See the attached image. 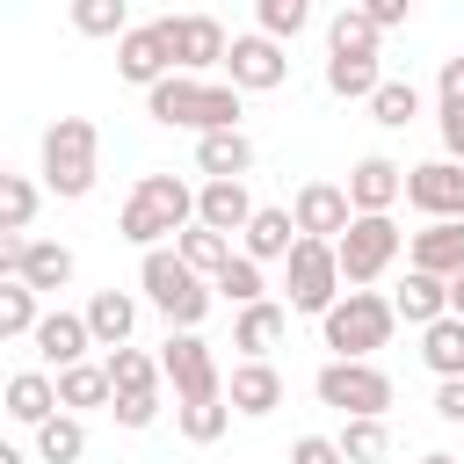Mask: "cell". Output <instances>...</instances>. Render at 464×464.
I'll return each mask as SVG.
<instances>
[{
    "label": "cell",
    "mask_w": 464,
    "mask_h": 464,
    "mask_svg": "<svg viewBox=\"0 0 464 464\" xmlns=\"http://www.w3.org/2000/svg\"><path fill=\"white\" fill-rule=\"evenodd\" d=\"M152 123H181V130H239V87L232 80H203V72H167L160 87H145Z\"/></svg>",
    "instance_id": "obj_1"
},
{
    "label": "cell",
    "mask_w": 464,
    "mask_h": 464,
    "mask_svg": "<svg viewBox=\"0 0 464 464\" xmlns=\"http://www.w3.org/2000/svg\"><path fill=\"white\" fill-rule=\"evenodd\" d=\"M392 326H399V304L377 297V290H341V297L319 312V341H326L334 355H377V348L392 341Z\"/></svg>",
    "instance_id": "obj_2"
},
{
    "label": "cell",
    "mask_w": 464,
    "mask_h": 464,
    "mask_svg": "<svg viewBox=\"0 0 464 464\" xmlns=\"http://www.w3.org/2000/svg\"><path fill=\"white\" fill-rule=\"evenodd\" d=\"M138 283H145V297L167 312V326H203V312H210V276L203 268H188L181 254H167V246H145V268H138Z\"/></svg>",
    "instance_id": "obj_3"
},
{
    "label": "cell",
    "mask_w": 464,
    "mask_h": 464,
    "mask_svg": "<svg viewBox=\"0 0 464 464\" xmlns=\"http://www.w3.org/2000/svg\"><path fill=\"white\" fill-rule=\"evenodd\" d=\"M94 145H102V138H94L87 116H58V123L44 130V188L65 196V203L87 196V188H94Z\"/></svg>",
    "instance_id": "obj_4"
},
{
    "label": "cell",
    "mask_w": 464,
    "mask_h": 464,
    "mask_svg": "<svg viewBox=\"0 0 464 464\" xmlns=\"http://www.w3.org/2000/svg\"><path fill=\"white\" fill-rule=\"evenodd\" d=\"M334 246H341V276H348V290H370V283L399 261L406 232L392 225V210H355V218H348V232H341Z\"/></svg>",
    "instance_id": "obj_5"
},
{
    "label": "cell",
    "mask_w": 464,
    "mask_h": 464,
    "mask_svg": "<svg viewBox=\"0 0 464 464\" xmlns=\"http://www.w3.org/2000/svg\"><path fill=\"white\" fill-rule=\"evenodd\" d=\"M341 283H348V276H341V246L304 232V239L290 246V261H283V290H290V312H312V319H319V312L341 297Z\"/></svg>",
    "instance_id": "obj_6"
},
{
    "label": "cell",
    "mask_w": 464,
    "mask_h": 464,
    "mask_svg": "<svg viewBox=\"0 0 464 464\" xmlns=\"http://www.w3.org/2000/svg\"><path fill=\"white\" fill-rule=\"evenodd\" d=\"M312 392H319V406H334V413H384V406H392V377H384L370 355H334V362L312 377Z\"/></svg>",
    "instance_id": "obj_7"
},
{
    "label": "cell",
    "mask_w": 464,
    "mask_h": 464,
    "mask_svg": "<svg viewBox=\"0 0 464 464\" xmlns=\"http://www.w3.org/2000/svg\"><path fill=\"white\" fill-rule=\"evenodd\" d=\"M160 370L174 384V399H225V377H218V355L196 326H174L167 348H160Z\"/></svg>",
    "instance_id": "obj_8"
},
{
    "label": "cell",
    "mask_w": 464,
    "mask_h": 464,
    "mask_svg": "<svg viewBox=\"0 0 464 464\" xmlns=\"http://www.w3.org/2000/svg\"><path fill=\"white\" fill-rule=\"evenodd\" d=\"M225 72H232V87H239V94H268V87H283V80H290L283 36H268V29H254V36H232V51H225Z\"/></svg>",
    "instance_id": "obj_9"
},
{
    "label": "cell",
    "mask_w": 464,
    "mask_h": 464,
    "mask_svg": "<svg viewBox=\"0 0 464 464\" xmlns=\"http://www.w3.org/2000/svg\"><path fill=\"white\" fill-rule=\"evenodd\" d=\"M0 268L22 276V283H36V290H65V283H72V246L7 232V239H0Z\"/></svg>",
    "instance_id": "obj_10"
},
{
    "label": "cell",
    "mask_w": 464,
    "mask_h": 464,
    "mask_svg": "<svg viewBox=\"0 0 464 464\" xmlns=\"http://www.w3.org/2000/svg\"><path fill=\"white\" fill-rule=\"evenodd\" d=\"M160 29H167V44H174V72H210V65H225V51H232L210 14H160Z\"/></svg>",
    "instance_id": "obj_11"
},
{
    "label": "cell",
    "mask_w": 464,
    "mask_h": 464,
    "mask_svg": "<svg viewBox=\"0 0 464 464\" xmlns=\"http://www.w3.org/2000/svg\"><path fill=\"white\" fill-rule=\"evenodd\" d=\"M406 203L428 210V218H464V160H428V167H406Z\"/></svg>",
    "instance_id": "obj_12"
},
{
    "label": "cell",
    "mask_w": 464,
    "mask_h": 464,
    "mask_svg": "<svg viewBox=\"0 0 464 464\" xmlns=\"http://www.w3.org/2000/svg\"><path fill=\"white\" fill-rule=\"evenodd\" d=\"M116 72H123L130 87H160V80L174 72V44H167V29H160V22L123 29V36H116Z\"/></svg>",
    "instance_id": "obj_13"
},
{
    "label": "cell",
    "mask_w": 464,
    "mask_h": 464,
    "mask_svg": "<svg viewBox=\"0 0 464 464\" xmlns=\"http://www.w3.org/2000/svg\"><path fill=\"white\" fill-rule=\"evenodd\" d=\"M290 218H297V232H312V239H341L348 218H355V196H348V181H304L297 203H290Z\"/></svg>",
    "instance_id": "obj_14"
},
{
    "label": "cell",
    "mask_w": 464,
    "mask_h": 464,
    "mask_svg": "<svg viewBox=\"0 0 464 464\" xmlns=\"http://www.w3.org/2000/svg\"><path fill=\"white\" fill-rule=\"evenodd\" d=\"M261 203L246 196V174H218V181H203L196 188V225H218V232H246V218H254Z\"/></svg>",
    "instance_id": "obj_15"
},
{
    "label": "cell",
    "mask_w": 464,
    "mask_h": 464,
    "mask_svg": "<svg viewBox=\"0 0 464 464\" xmlns=\"http://www.w3.org/2000/svg\"><path fill=\"white\" fill-rule=\"evenodd\" d=\"M29 341H36V355H44L51 370H65V362H87V348H94V326H87V312H44Z\"/></svg>",
    "instance_id": "obj_16"
},
{
    "label": "cell",
    "mask_w": 464,
    "mask_h": 464,
    "mask_svg": "<svg viewBox=\"0 0 464 464\" xmlns=\"http://www.w3.org/2000/svg\"><path fill=\"white\" fill-rule=\"evenodd\" d=\"M225 399H232L246 420H261V413H276V406H283V370H276L268 355H246V362H232Z\"/></svg>",
    "instance_id": "obj_17"
},
{
    "label": "cell",
    "mask_w": 464,
    "mask_h": 464,
    "mask_svg": "<svg viewBox=\"0 0 464 464\" xmlns=\"http://www.w3.org/2000/svg\"><path fill=\"white\" fill-rule=\"evenodd\" d=\"M348 196H355V210H392L406 196V167L384 160V152H370V160L348 167Z\"/></svg>",
    "instance_id": "obj_18"
},
{
    "label": "cell",
    "mask_w": 464,
    "mask_h": 464,
    "mask_svg": "<svg viewBox=\"0 0 464 464\" xmlns=\"http://www.w3.org/2000/svg\"><path fill=\"white\" fill-rule=\"evenodd\" d=\"M406 254L428 276H464V218H428V232H413Z\"/></svg>",
    "instance_id": "obj_19"
},
{
    "label": "cell",
    "mask_w": 464,
    "mask_h": 464,
    "mask_svg": "<svg viewBox=\"0 0 464 464\" xmlns=\"http://www.w3.org/2000/svg\"><path fill=\"white\" fill-rule=\"evenodd\" d=\"M304 232H297V218L290 210H276V203H261L254 218H246V232H239V254H254V261H290V246H297Z\"/></svg>",
    "instance_id": "obj_20"
},
{
    "label": "cell",
    "mask_w": 464,
    "mask_h": 464,
    "mask_svg": "<svg viewBox=\"0 0 464 464\" xmlns=\"http://www.w3.org/2000/svg\"><path fill=\"white\" fill-rule=\"evenodd\" d=\"M392 304H399V319H406V326H435V319L450 312V276L406 268V283L392 290Z\"/></svg>",
    "instance_id": "obj_21"
},
{
    "label": "cell",
    "mask_w": 464,
    "mask_h": 464,
    "mask_svg": "<svg viewBox=\"0 0 464 464\" xmlns=\"http://www.w3.org/2000/svg\"><path fill=\"white\" fill-rule=\"evenodd\" d=\"M283 326H290V304H276V297H254V304H239L232 348H239V355H268V348L283 341Z\"/></svg>",
    "instance_id": "obj_22"
},
{
    "label": "cell",
    "mask_w": 464,
    "mask_h": 464,
    "mask_svg": "<svg viewBox=\"0 0 464 464\" xmlns=\"http://www.w3.org/2000/svg\"><path fill=\"white\" fill-rule=\"evenodd\" d=\"M58 406H65V399H58V377H44V370H14V377H7V413H14L22 428H44Z\"/></svg>",
    "instance_id": "obj_23"
},
{
    "label": "cell",
    "mask_w": 464,
    "mask_h": 464,
    "mask_svg": "<svg viewBox=\"0 0 464 464\" xmlns=\"http://www.w3.org/2000/svg\"><path fill=\"white\" fill-rule=\"evenodd\" d=\"M377 44H384V29L370 22L362 0H348V7L326 22V51H334V58H377Z\"/></svg>",
    "instance_id": "obj_24"
},
{
    "label": "cell",
    "mask_w": 464,
    "mask_h": 464,
    "mask_svg": "<svg viewBox=\"0 0 464 464\" xmlns=\"http://www.w3.org/2000/svg\"><path fill=\"white\" fill-rule=\"evenodd\" d=\"M196 167H203V181L246 174V167H254V138H246V130H203V138H196Z\"/></svg>",
    "instance_id": "obj_25"
},
{
    "label": "cell",
    "mask_w": 464,
    "mask_h": 464,
    "mask_svg": "<svg viewBox=\"0 0 464 464\" xmlns=\"http://www.w3.org/2000/svg\"><path fill=\"white\" fill-rule=\"evenodd\" d=\"M87 326H94V348H123L130 326H138V304L123 290H94L87 297Z\"/></svg>",
    "instance_id": "obj_26"
},
{
    "label": "cell",
    "mask_w": 464,
    "mask_h": 464,
    "mask_svg": "<svg viewBox=\"0 0 464 464\" xmlns=\"http://www.w3.org/2000/svg\"><path fill=\"white\" fill-rule=\"evenodd\" d=\"M420 362L435 377H464V319L457 312H442L435 326H420Z\"/></svg>",
    "instance_id": "obj_27"
},
{
    "label": "cell",
    "mask_w": 464,
    "mask_h": 464,
    "mask_svg": "<svg viewBox=\"0 0 464 464\" xmlns=\"http://www.w3.org/2000/svg\"><path fill=\"white\" fill-rule=\"evenodd\" d=\"M58 399L80 413V406H109L116 399V377H109V362H65L58 370Z\"/></svg>",
    "instance_id": "obj_28"
},
{
    "label": "cell",
    "mask_w": 464,
    "mask_h": 464,
    "mask_svg": "<svg viewBox=\"0 0 464 464\" xmlns=\"http://www.w3.org/2000/svg\"><path fill=\"white\" fill-rule=\"evenodd\" d=\"M36 297H44V290H36V283H22V276H7V283H0V341H29V334H36V319H44V312H36Z\"/></svg>",
    "instance_id": "obj_29"
},
{
    "label": "cell",
    "mask_w": 464,
    "mask_h": 464,
    "mask_svg": "<svg viewBox=\"0 0 464 464\" xmlns=\"http://www.w3.org/2000/svg\"><path fill=\"white\" fill-rule=\"evenodd\" d=\"M36 457H44V464H80V457H87V428H80L72 406L51 413V420L36 428Z\"/></svg>",
    "instance_id": "obj_30"
},
{
    "label": "cell",
    "mask_w": 464,
    "mask_h": 464,
    "mask_svg": "<svg viewBox=\"0 0 464 464\" xmlns=\"http://www.w3.org/2000/svg\"><path fill=\"white\" fill-rule=\"evenodd\" d=\"M174 254H181L188 268H203V276H218V268L232 261V232H218V225H188V232L174 239Z\"/></svg>",
    "instance_id": "obj_31"
},
{
    "label": "cell",
    "mask_w": 464,
    "mask_h": 464,
    "mask_svg": "<svg viewBox=\"0 0 464 464\" xmlns=\"http://www.w3.org/2000/svg\"><path fill=\"white\" fill-rule=\"evenodd\" d=\"M326 87H334L341 102H370L384 80H377V58H334V51H326Z\"/></svg>",
    "instance_id": "obj_32"
},
{
    "label": "cell",
    "mask_w": 464,
    "mask_h": 464,
    "mask_svg": "<svg viewBox=\"0 0 464 464\" xmlns=\"http://www.w3.org/2000/svg\"><path fill=\"white\" fill-rule=\"evenodd\" d=\"M109 377H116V392H160V355H145V348H109Z\"/></svg>",
    "instance_id": "obj_33"
},
{
    "label": "cell",
    "mask_w": 464,
    "mask_h": 464,
    "mask_svg": "<svg viewBox=\"0 0 464 464\" xmlns=\"http://www.w3.org/2000/svg\"><path fill=\"white\" fill-rule=\"evenodd\" d=\"M341 450H348V464H384V450H392V435H384V413H348V428H341Z\"/></svg>",
    "instance_id": "obj_34"
},
{
    "label": "cell",
    "mask_w": 464,
    "mask_h": 464,
    "mask_svg": "<svg viewBox=\"0 0 464 464\" xmlns=\"http://www.w3.org/2000/svg\"><path fill=\"white\" fill-rule=\"evenodd\" d=\"M370 116H377L384 130H406V123L420 116V87H413V80H384V87L370 94Z\"/></svg>",
    "instance_id": "obj_35"
},
{
    "label": "cell",
    "mask_w": 464,
    "mask_h": 464,
    "mask_svg": "<svg viewBox=\"0 0 464 464\" xmlns=\"http://www.w3.org/2000/svg\"><path fill=\"white\" fill-rule=\"evenodd\" d=\"M232 413H239L232 399H181V435H188V442H218Z\"/></svg>",
    "instance_id": "obj_36"
},
{
    "label": "cell",
    "mask_w": 464,
    "mask_h": 464,
    "mask_svg": "<svg viewBox=\"0 0 464 464\" xmlns=\"http://www.w3.org/2000/svg\"><path fill=\"white\" fill-rule=\"evenodd\" d=\"M72 29L80 36H123L130 29V0H72Z\"/></svg>",
    "instance_id": "obj_37"
},
{
    "label": "cell",
    "mask_w": 464,
    "mask_h": 464,
    "mask_svg": "<svg viewBox=\"0 0 464 464\" xmlns=\"http://www.w3.org/2000/svg\"><path fill=\"white\" fill-rule=\"evenodd\" d=\"M29 218H36V181L0 174V232H29Z\"/></svg>",
    "instance_id": "obj_38"
},
{
    "label": "cell",
    "mask_w": 464,
    "mask_h": 464,
    "mask_svg": "<svg viewBox=\"0 0 464 464\" xmlns=\"http://www.w3.org/2000/svg\"><path fill=\"white\" fill-rule=\"evenodd\" d=\"M210 283H218L232 304H254V297H261V261H254V254H232V261H225Z\"/></svg>",
    "instance_id": "obj_39"
},
{
    "label": "cell",
    "mask_w": 464,
    "mask_h": 464,
    "mask_svg": "<svg viewBox=\"0 0 464 464\" xmlns=\"http://www.w3.org/2000/svg\"><path fill=\"white\" fill-rule=\"evenodd\" d=\"M254 14H261L268 36H297L312 22V0H254Z\"/></svg>",
    "instance_id": "obj_40"
},
{
    "label": "cell",
    "mask_w": 464,
    "mask_h": 464,
    "mask_svg": "<svg viewBox=\"0 0 464 464\" xmlns=\"http://www.w3.org/2000/svg\"><path fill=\"white\" fill-rule=\"evenodd\" d=\"M109 413H116V428H152L160 420V392H116Z\"/></svg>",
    "instance_id": "obj_41"
},
{
    "label": "cell",
    "mask_w": 464,
    "mask_h": 464,
    "mask_svg": "<svg viewBox=\"0 0 464 464\" xmlns=\"http://www.w3.org/2000/svg\"><path fill=\"white\" fill-rule=\"evenodd\" d=\"M290 464H348V450H341V435H297Z\"/></svg>",
    "instance_id": "obj_42"
},
{
    "label": "cell",
    "mask_w": 464,
    "mask_h": 464,
    "mask_svg": "<svg viewBox=\"0 0 464 464\" xmlns=\"http://www.w3.org/2000/svg\"><path fill=\"white\" fill-rule=\"evenodd\" d=\"M435 123H442V152H450V160H464V102H442V116H435Z\"/></svg>",
    "instance_id": "obj_43"
},
{
    "label": "cell",
    "mask_w": 464,
    "mask_h": 464,
    "mask_svg": "<svg viewBox=\"0 0 464 464\" xmlns=\"http://www.w3.org/2000/svg\"><path fill=\"white\" fill-rule=\"evenodd\" d=\"M435 413L442 420H464V377H442L435 384Z\"/></svg>",
    "instance_id": "obj_44"
},
{
    "label": "cell",
    "mask_w": 464,
    "mask_h": 464,
    "mask_svg": "<svg viewBox=\"0 0 464 464\" xmlns=\"http://www.w3.org/2000/svg\"><path fill=\"white\" fill-rule=\"evenodd\" d=\"M362 7H370V22H377V29H399V22L413 14V0H362Z\"/></svg>",
    "instance_id": "obj_45"
},
{
    "label": "cell",
    "mask_w": 464,
    "mask_h": 464,
    "mask_svg": "<svg viewBox=\"0 0 464 464\" xmlns=\"http://www.w3.org/2000/svg\"><path fill=\"white\" fill-rule=\"evenodd\" d=\"M435 87H442V102H464V51L442 58V80H435Z\"/></svg>",
    "instance_id": "obj_46"
},
{
    "label": "cell",
    "mask_w": 464,
    "mask_h": 464,
    "mask_svg": "<svg viewBox=\"0 0 464 464\" xmlns=\"http://www.w3.org/2000/svg\"><path fill=\"white\" fill-rule=\"evenodd\" d=\"M450 312L464 319V276H450Z\"/></svg>",
    "instance_id": "obj_47"
},
{
    "label": "cell",
    "mask_w": 464,
    "mask_h": 464,
    "mask_svg": "<svg viewBox=\"0 0 464 464\" xmlns=\"http://www.w3.org/2000/svg\"><path fill=\"white\" fill-rule=\"evenodd\" d=\"M420 464H464V457H450V450H428V457H420Z\"/></svg>",
    "instance_id": "obj_48"
},
{
    "label": "cell",
    "mask_w": 464,
    "mask_h": 464,
    "mask_svg": "<svg viewBox=\"0 0 464 464\" xmlns=\"http://www.w3.org/2000/svg\"><path fill=\"white\" fill-rule=\"evenodd\" d=\"M0 464H22V450H0Z\"/></svg>",
    "instance_id": "obj_49"
}]
</instances>
